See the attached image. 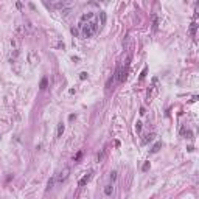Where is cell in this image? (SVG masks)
I'll list each match as a JSON object with an SVG mask.
<instances>
[{
	"label": "cell",
	"instance_id": "obj_13",
	"mask_svg": "<svg viewBox=\"0 0 199 199\" xmlns=\"http://www.w3.org/2000/svg\"><path fill=\"white\" fill-rule=\"evenodd\" d=\"M64 129H65L64 123H59V125H58V137H62V134H64Z\"/></svg>",
	"mask_w": 199,
	"mask_h": 199
},
{
	"label": "cell",
	"instance_id": "obj_18",
	"mask_svg": "<svg viewBox=\"0 0 199 199\" xmlns=\"http://www.w3.org/2000/svg\"><path fill=\"white\" fill-rule=\"evenodd\" d=\"M54 180H56L54 177H52V179L48 180V184H47V190H52V188H53V184H54Z\"/></svg>",
	"mask_w": 199,
	"mask_h": 199
},
{
	"label": "cell",
	"instance_id": "obj_11",
	"mask_svg": "<svg viewBox=\"0 0 199 199\" xmlns=\"http://www.w3.org/2000/svg\"><path fill=\"white\" fill-rule=\"evenodd\" d=\"M98 23H100L98 27H103V25L106 23V12L104 11H100V22Z\"/></svg>",
	"mask_w": 199,
	"mask_h": 199
},
{
	"label": "cell",
	"instance_id": "obj_24",
	"mask_svg": "<svg viewBox=\"0 0 199 199\" xmlns=\"http://www.w3.org/2000/svg\"><path fill=\"white\" fill-rule=\"evenodd\" d=\"M128 42H129V34H126V36H125V41H123V45H125V47H128Z\"/></svg>",
	"mask_w": 199,
	"mask_h": 199
},
{
	"label": "cell",
	"instance_id": "obj_2",
	"mask_svg": "<svg viewBox=\"0 0 199 199\" xmlns=\"http://www.w3.org/2000/svg\"><path fill=\"white\" fill-rule=\"evenodd\" d=\"M126 76H128V65H120L117 69V79H118V83L126 81Z\"/></svg>",
	"mask_w": 199,
	"mask_h": 199
},
{
	"label": "cell",
	"instance_id": "obj_12",
	"mask_svg": "<svg viewBox=\"0 0 199 199\" xmlns=\"http://www.w3.org/2000/svg\"><path fill=\"white\" fill-rule=\"evenodd\" d=\"M157 27H159V19H157V16L156 14H152V30H157Z\"/></svg>",
	"mask_w": 199,
	"mask_h": 199
},
{
	"label": "cell",
	"instance_id": "obj_19",
	"mask_svg": "<svg viewBox=\"0 0 199 199\" xmlns=\"http://www.w3.org/2000/svg\"><path fill=\"white\" fill-rule=\"evenodd\" d=\"M135 131H137V134L142 132V121H137V123H135Z\"/></svg>",
	"mask_w": 199,
	"mask_h": 199
},
{
	"label": "cell",
	"instance_id": "obj_5",
	"mask_svg": "<svg viewBox=\"0 0 199 199\" xmlns=\"http://www.w3.org/2000/svg\"><path fill=\"white\" fill-rule=\"evenodd\" d=\"M92 174H94V171H89V173H86V174L83 176V179L78 182V185H79V187H84V185H86L87 182L92 179Z\"/></svg>",
	"mask_w": 199,
	"mask_h": 199
},
{
	"label": "cell",
	"instance_id": "obj_7",
	"mask_svg": "<svg viewBox=\"0 0 199 199\" xmlns=\"http://www.w3.org/2000/svg\"><path fill=\"white\" fill-rule=\"evenodd\" d=\"M92 19H94V12H86V14H83V17H81V20H79V23H84L86 20L89 22V20H92Z\"/></svg>",
	"mask_w": 199,
	"mask_h": 199
},
{
	"label": "cell",
	"instance_id": "obj_4",
	"mask_svg": "<svg viewBox=\"0 0 199 199\" xmlns=\"http://www.w3.org/2000/svg\"><path fill=\"white\" fill-rule=\"evenodd\" d=\"M28 62L31 65H36L37 62H39V54H37L36 52H30L28 53Z\"/></svg>",
	"mask_w": 199,
	"mask_h": 199
},
{
	"label": "cell",
	"instance_id": "obj_23",
	"mask_svg": "<svg viewBox=\"0 0 199 199\" xmlns=\"http://www.w3.org/2000/svg\"><path fill=\"white\" fill-rule=\"evenodd\" d=\"M112 79H114V76H111V78L107 79V83H106V89H111V83H112Z\"/></svg>",
	"mask_w": 199,
	"mask_h": 199
},
{
	"label": "cell",
	"instance_id": "obj_25",
	"mask_svg": "<svg viewBox=\"0 0 199 199\" xmlns=\"http://www.w3.org/2000/svg\"><path fill=\"white\" fill-rule=\"evenodd\" d=\"M78 28H72V34H73V36H78Z\"/></svg>",
	"mask_w": 199,
	"mask_h": 199
},
{
	"label": "cell",
	"instance_id": "obj_6",
	"mask_svg": "<svg viewBox=\"0 0 199 199\" xmlns=\"http://www.w3.org/2000/svg\"><path fill=\"white\" fill-rule=\"evenodd\" d=\"M106 157H107V149L104 148V149H101V152H100L98 156H96V160H98V162L101 163V162H104V159H106Z\"/></svg>",
	"mask_w": 199,
	"mask_h": 199
},
{
	"label": "cell",
	"instance_id": "obj_16",
	"mask_svg": "<svg viewBox=\"0 0 199 199\" xmlns=\"http://www.w3.org/2000/svg\"><path fill=\"white\" fill-rule=\"evenodd\" d=\"M81 157H83V151H78V152H76V156L73 157V162H75V163L79 162V160H81Z\"/></svg>",
	"mask_w": 199,
	"mask_h": 199
},
{
	"label": "cell",
	"instance_id": "obj_14",
	"mask_svg": "<svg viewBox=\"0 0 199 199\" xmlns=\"http://www.w3.org/2000/svg\"><path fill=\"white\" fill-rule=\"evenodd\" d=\"M160 148H162V142H157L154 146L151 148V152H152V154H156V152H157V151L160 149Z\"/></svg>",
	"mask_w": 199,
	"mask_h": 199
},
{
	"label": "cell",
	"instance_id": "obj_8",
	"mask_svg": "<svg viewBox=\"0 0 199 199\" xmlns=\"http://www.w3.org/2000/svg\"><path fill=\"white\" fill-rule=\"evenodd\" d=\"M47 86H48V78H47V76H44V78L41 79L39 89H41V90H45V89H47Z\"/></svg>",
	"mask_w": 199,
	"mask_h": 199
},
{
	"label": "cell",
	"instance_id": "obj_29",
	"mask_svg": "<svg viewBox=\"0 0 199 199\" xmlns=\"http://www.w3.org/2000/svg\"><path fill=\"white\" fill-rule=\"evenodd\" d=\"M194 101H198V95H194L193 98H191V103H194Z\"/></svg>",
	"mask_w": 199,
	"mask_h": 199
},
{
	"label": "cell",
	"instance_id": "obj_21",
	"mask_svg": "<svg viewBox=\"0 0 199 199\" xmlns=\"http://www.w3.org/2000/svg\"><path fill=\"white\" fill-rule=\"evenodd\" d=\"M149 168H151V163H149V162H145V163H143V167H142V170H143V171H148Z\"/></svg>",
	"mask_w": 199,
	"mask_h": 199
},
{
	"label": "cell",
	"instance_id": "obj_22",
	"mask_svg": "<svg viewBox=\"0 0 199 199\" xmlns=\"http://www.w3.org/2000/svg\"><path fill=\"white\" fill-rule=\"evenodd\" d=\"M87 76H89L87 72H81V73H79V79H83V81H84V79H87Z\"/></svg>",
	"mask_w": 199,
	"mask_h": 199
},
{
	"label": "cell",
	"instance_id": "obj_28",
	"mask_svg": "<svg viewBox=\"0 0 199 199\" xmlns=\"http://www.w3.org/2000/svg\"><path fill=\"white\" fill-rule=\"evenodd\" d=\"M75 117H76L75 114H72V115H69V120H75Z\"/></svg>",
	"mask_w": 199,
	"mask_h": 199
},
{
	"label": "cell",
	"instance_id": "obj_9",
	"mask_svg": "<svg viewBox=\"0 0 199 199\" xmlns=\"http://www.w3.org/2000/svg\"><path fill=\"white\" fill-rule=\"evenodd\" d=\"M196 30H198V23L191 22V25H190V34H191V37H196Z\"/></svg>",
	"mask_w": 199,
	"mask_h": 199
},
{
	"label": "cell",
	"instance_id": "obj_15",
	"mask_svg": "<svg viewBox=\"0 0 199 199\" xmlns=\"http://www.w3.org/2000/svg\"><path fill=\"white\" fill-rule=\"evenodd\" d=\"M154 137H156L154 134H148L146 137H145V138H143V140H142V143H143V145H146V143H148V142H151V140H152V138H154Z\"/></svg>",
	"mask_w": 199,
	"mask_h": 199
},
{
	"label": "cell",
	"instance_id": "obj_26",
	"mask_svg": "<svg viewBox=\"0 0 199 199\" xmlns=\"http://www.w3.org/2000/svg\"><path fill=\"white\" fill-rule=\"evenodd\" d=\"M56 47H58V48H62V50H64V48H65V45H64V42H59V44L56 45Z\"/></svg>",
	"mask_w": 199,
	"mask_h": 199
},
{
	"label": "cell",
	"instance_id": "obj_10",
	"mask_svg": "<svg viewBox=\"0 0 199 199\" xmlns=\"http://www.w3.org/2000/svg\"><path fill=\"white\" fill-rule=\"evenodd\" d=\"M112 193H114V185L112 184L106 185V187H104V194H106V196H111Z\"/></svg>",
	"mask_w": 199,
	"mask_h": 199
},
{
	"label": "cell",
	"instance_id": "obj_3",
	"mask_svg": "<svg viewBox=\"0 0 199 199\" xmlns=\"http://www.w3.org/2000/svg\"><path fill=\"white\" fill-rule=\"evenodd\" d=\"M69 176H70V168L65 167V168H62V170L59 171V174L54 177V179H56L58 184H62L64 180H67V177H69Z\"/></svg>",
	"mask_w": 199,
	"mask_h": 199
},
{
	"label": "cell",
	"instance_id": "obj_27",
	"mask_svg": "<svg viewBox=\"0 0 199 199\" xmlns=\"http://www.w3.org/2000/svg\"><path fill=\"white\" fill-rule=\"evenodd\" d=\"M145 114H146L145 112V107H140V115H145Z\"/></svg>",
	"mask_w": 199,
	"mask_h": 199
},
{
	"label": "cell",
	"instance_id": "obj_1",
	"mask_svg": "<svg viewBox=\"0 0 199 199\" xmlns=\"http://www.w3.org/2000/svg\"><path fill=\"white\" fill-rule=\"evenodd\" d=\"M78 28H81L83 37H92L96 33V30H98V22H96L95 19H92V20H89V22L79 23Z\"/></svg>",
	"mask_w": 199,
	"mask_h": 199
},
{
	"label": "cell",
	"instance_id": "obj_17",
	"mask_svg": "<svg viewBox=\"0 0 199 199\" xmlns=\"http://www.w3.org/2000/svg\"><path fill=\"white\" fill-rule=\"evenodd\" d=\"M146 72H148V67H143V70H142V73H140V81H143V79H145V76H146Z\"/></svg>",
	"mask_w": 199,
	"mask_h": 199
},
{
	"label": "cell",
	"instance_id": "obj_20",
	"mask_svg": "<svg viewBox=\"0 0 199 199\" xmlns=\"http://www.w3.org/2000/svg\"><path fill=\"white\" fill-rule=\"evenodd\" d=\"M117 177H118V173H117V171H111V180H112V182H115V180H117Z\"/></svg>",
	"mask_w": 199,
	"mask_h": 199
}]
</instances>
